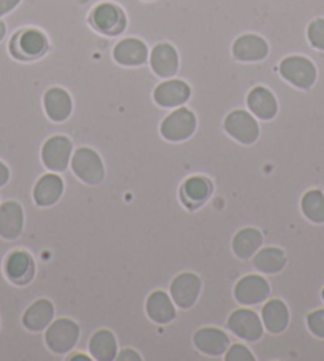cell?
Wrapping results in <instances>:
<instances>
[{"instance_id":"cell-1","label":"cell","mask_w":324,"mask_h":361,"mask_svg":"<svg viewBox=\"0 0 324 361\" xmlns=\"http://www.w3.org/2000/svg\"><path fill=\"white\" fill-rule=\"evenodd\" d=\"M72 169L80 180L89 185H99L105 177V167L99 154L91 148H78L70 161Z\"/></svg>"},{"instance_id":"cell-2","label":"cell","mask_w":324,"mask_h":361,"mask_svg":"<svg viewBox=\"0 0 324 361\" xmlns=\"http://www.w3.org/2000/svg\"><path fill=\"white\" fill-rule=\"evenodd\" d=\"M80 338V328L68 319L56 320L46 331V345L54 353H67L77 345Z\"/></svg>"},{"instance_id":"cell-3","label":"cell","mask_w":324,"mask_h":361,"mask_svg":"<svg viewBox=\"0 0 324 361\" xmlns=\"http://www.w3.org/2000/svg\"><path fill=\"white\" fill-rule=\"evenodd\" d=\"M280 73L297 88L307 90L316 80V68L313 62L302 56H289L280 64Z\"/></svg>"},{"instance_id":"cell-4","label":"cell","mask_w":324,"mask_h":361,"mask_svg":"<svg viewBox=\"0 0 324 361\" xmlns=\"http://www.w3.org/2000/svg\"><path fill=\"white\" fill-rule=\"evenodd\" d=\"M196 116L188 109H177L166 118L161 124V134L164 139L170 142L186 140L194 134L196 130Z\"/></svg>"},{"instance_id":"cell-5","label":"cell","mask_w":324,"mask_h":361,"mask_svg":"<svg viewBox=\"0 0 324 361\" xmlns=\"http://www.w3.org/2000/svg\"><path fill=\"white\" fill-rule=\"evenodd\" d=\"M226 133L245 145H251L259 135V126L254 118L245 110H234L224 120Z\"/></svg>"},{"instance_id":"cell-6","label":"cell","mask_w":324,"mask_h":361,"mask_svg":"<svg viewBox=\"0 0 324 361\" xmlns=\"http://www.w3.org/2000/svg\"><path fill=\"white\" fill-rule=\"evenodd\" d=\"M43 163L49 171L64 172L72 158V142L66 135H54L49 139L42 150Z\"/></svg>"},{"instance_id":"cell-7","label":"cell","mask_w":324,"mask_h":361,"mask_svg":"<svg viewBox=\"0 0 324 361\" xmlns=\"http://www.w3.org/2000/svg\"><path fill=\"white\" fill-rule=\"evenodd\" d=\"M235 300L245 306H254L266 301L270 295V286L261 276H245L235 285Z\"/></svg>"},{"instance_id":"cell-8","label":"cell","mask_w":324,"mask_h":361,"mask_svg":"<svg viewBox=\"0 0 324 361\" xmlns=\"http://www.w3.org/2000/svg\"><path fill=\"white\" fill-rule=\"evenodd\" d=\"M201 279L196 274L185 272L175 277L170 285V295L172 300L175 301L178 307L189 309L196 304L199 295H201Z\"/></svg>"},{"instance_id":"cell-9","label":"cell","mask_w":324,"mask_h":361,"mask_svg":"<svg viewBox=\"0 0 324 361\" xmlns=\"http://www.w3.org/2000/svg\"><path fill=\"white\" fill-rule=\"evenodd\" d=\"M228 328L235 336L245 341H258L263 336V323L261 319L250 309H239L229 317Z\"/></svg>"},{"instance_id":"cell-10","label":"cell","mask_w":324,"mask_h":361,"mask_svg":"<svg viewBox=\"0 0 324 361\" xmlns=\"http://www.w3.org/2000/svg\"><path fill=\"white\" fill-rule=\"evenodd\" d=\"M48 48V40L40 30L27 29L24 32L18 34L13 42H11V49L13 54L23 59H32L39 58Z\"/></svg>"},{"instance_id":"cell-11","label":"cell","mask_w":324,"mask_h":361,"mask_svg":"<svg viewBox=\"0 0 324 361\" xmlns=\"http://www.w3.org/2000/svg\"><path fill=\"white\" fill-rule=\"evenodd\" d=\"M94 26L101 30V32L107 35H116L120 34L126 27V16H124L123 10L116 7L113 4H101L94 8L91 16Z\"/></svg>"},{"instance_id":"cell-12","label":"cell","mask_w":324,"mask_h":361,"mask_svg":"<svg viewBox=\"0 0 324 361\" xmlns=\"http://www.w3.org/2000/svg\"><path fill=\"white\" fill-rule=\"evenodd\" d=\"M232 53L235 59L243 61V62H256L263 61L269 54V45L267 42L259 35L247 34L239 37L234 42Z\"/></svg>"},{"instance_id":"cell-13","label":"cell","mask_w":324,"mask_h":361,"mask_svg":"<svg viewBox=\"0 0 324 361\" xmlns=\"http://www.w3.org/2000/svg\"><path fill=\"white\" fill-rule=\"evenodd\" d=\"M191 96V88L188 83L182 82V80H169V82L161 83L158 88L154 90V101L158 102L161 107L172 109L183 105Z\"/></svg>"},{"instance_id":"cell-14","label":"cell","mask_w":324,"mask_h":361,"mask_svg":"<svg viewBox=\"0 0 324 361\" xmlns=\"http://www.w3.org/2000/svg\"><path fill=\"white\" fill-rule=\"evenodd\" d=\"M149 64L156 75L162 78L173 77L178 71V54L177 49L169 43H159L156 45L149 56Z\"/></svg>"},{"instance_id":"cell-15","label":"cell","mask_w":324,"mask_h":361,"mask_svg":"<svg viewBox=\"0 0 324 361\" xmlns=\"http://www.w3.org/2000/svg\"><path fill=\"white\" fill-rule=\"evenodd\" d=\"M24 212L18 202H5L0 205V238L13 240L23 233Z\"/></svg>"},{"instance_id":"cell-16","label":"cell","mask_w":324,"mask_h":361,"mask_svg":"<svg viewBox=\"0 0 324 361\" xmlns=\"http://www.w3.org/2000/svg\"><path fill=\"white\" fill-rule=\"evenodd\" d=\"M194 345L205 355L220 357L229 347V338L218 328H202L194 334Z\"/></svg>"},{"instance_id":"cell-17","label":"cell","mask_w":324,"mask_h":361,"mask_svg":"<svg viewBox=\"0 0 324 361\" xmlns=\"http://www.w3.org/2000/svg\"><path fill=\"white\" fill-rule=\"evenodd\" d=\"M113 58L123 66H142L148 59V48L139 39H124L115 47Z\"/></svg>"},{"instance_id":"cell-18","label":"cell","mask_w":324,"mask_h":361,"mask_svg":"<svg viewBox=\"0 0 324 361\" xmlns=\"http://www.w3.org/2000/svg\"><path fill=\"white\" fill-rule=\"evenodd\" d=\"M5 271H7V276L11 282L18 285H26L34 277V259L27 252H13L7 259Z\"/></svg>"},{"instance_id":"cell-19","label":"cell","mask_w":324,"mask_h":361,"mask_svg":"<svg viewBox=\"0 0 324 361\" xmlns=\"http://www.w3.org/2000/svg\"><path fill=\"white\" fill-rule=\"evenodd\" d=\"M248 107H250L251 114L256 115L261 120H272L278 111V104L275 96L264 88V86H258L250 91L247 99Z\"/></svg>"},{"instance_id":"cell-20","label":"cell","mask_w":324,"mask_h":361,"mask_svg":"<svg viewBox=\"0 0 324 361\" xmlns=\"http://www.w3.org/2000/svg\"><path fill=\"white\" fill-rule=\"evenodd\" d=\"M62 192H64L62 178L59 176H54V173H48V176H43L35 185V204L40 205V207H48V205H53L59 201Z\"/></svg>"},{"instance_id":"cell-21","label":"cell","mask_w":324,"mask_h":361,"mask_svg":"<svg viewBox=\"0 0 324 361\" xmlns=\"http://www.w3.org/2000/svg\"><path fill=\"white\" fill-rule=\"evenodd\" d=\"M45 110L53 121H66L72 114L70 94L62 88H51L45 92Z\"/></svg>"},{"instance_id":"cell-22","label":"cell","mask_w":324,"mask_h":361,"mask_svg":"<svg viewBox=\"0 0 324 361\" xmlns=\"http://www.w3.org/2000/svg\"><path fill=\"white\" fill-rule=\"evenodd\" d=\"M147 314L149 315V319L154 323H159V325L170 323L177 315L169 295L159 290L149 295L147 301Z\"/></svg>"},{"instance_id":"cell-23","label":"cell","mask_w":324,"mask_h":361,"mask_svg":"<svg viewBox=\"0 0 324 361\" xmlns=\"http://www.w3.org/2000/svg\"><path fill=\"white\" fill-rule=\"evenodd\" d=\"M53 304L48 300H40L35 301L32 306L26 310V314L23 317V323L24 326L30 329V331H42V329L48 328L49 323L53 322Z\"/></svg>"},{"instance_id":"cell-24","label":"cell","mask_w":324,"mask_h":361,"mask_svg":"<svg viewBox=\"0 0 324 361\" xmlns=\"http://www.w3.org/2000/svg\"><path fill=\"white\" fill-rule=\"evenodd\" d=\"M263 320L267 331L272 334L282 333L289 322L288 307L283 301L272 300L263 307Z\"/></svg>"},{"instance_id":"cell-25","label":"cell","mask_w":324,"mask_h":361,"mask_svg":"<svg viewBox=\"0 0 324 361\" xmlns=\"http://www.w3.org/2000/svg\"><path fill=\"white\" fill-rule=\"evenodd\" d=\"M263 245V234L254 228H245L235 234L232 240V248L237 257L242 259L251 258Z\"/></svg>"},{"instance_id":"cell-26","label":"cell","mask_w":324,"mask_h":361,"mask_svg":"<svg viewBox=\"0 0 324 361\" xmlns=\"http://www.w3.org/2000/svg\"><path fill=\"white\" fill-rule=\"evenodd\" d=\"M89 352L92 358L97 361H111L116 358L118 348H116V339L107 329H101L97 331L89 342Z\"/></svg>"},{"instance_id":"cell-27","label":"cell","mask_w":324,"mask_h":361,"mask_svg":"<svg viewBox=\"0 0 324 361\" xmlns=\"http://www.w3.org/2000/svg\"><path fill=\"white\" fill-rule=\"evenodd\" d=\"M211 195V183L204 177H191L183 185V199L191 207L204 204Z\"/></svg>"},{"instance_id":"cell-28","label":"cell","mask_w":324,"mask_h":361,"mask_svg":"<svg viewBox=\"0 0 324 361\" xmlns=\"http://www.w3.org/2000/svg\"><path fill=\"white\" fill-rule=\"evenodd\" d=\"M253 264L258 271L264 274H277L285 267L286 257L280 248H263V250L256 253Z\"/></svg>"},{"instance_id":"cell-29","label":"cell","mask_w":324,"mask_h":361,"mask_svg":"<svg viewBox=\"0 0 324 361\" xmlns=\"http://www.w3.org/2000/svg\"><path fill=\"white\" fill-rule=\"evenodd\" d=\"M302 210L309 220L315 223L324 221V195L321 191H309L302 199Z\"/></svg>"},{"instance_id":"cell-30","label":"cell","mask_w":324,"mask_h":361,"mask_svg":"<svg viewBox=\"0 0 324 361\" xmlns=\"http://www.w3.org/2000/svg\"><path fill=\"white\" fill-rule=\"evenodd\" d=\"M309 40L318 49H324V20H315L309 26Z\"/></svg>"},{"instance_id":"cell-31","label":"cell","mask_w":324,"mask_h":361,"mask_svg":"<svg viewBox=\"0 0 324 361\" xmlns=\"http://www.w3.org/2000/svg\"><path fill=\"white\" fill-rule=\"evenodd\" d=\"M307 323H309V328L311 333L318 336V338H324V309L310 314L307 319Z\"/></svg>"},{"instance_id":"cell-32","label":"cell","mask_w":324,"mask_h":361,"mask_svg":"<svg viewBox=\"0 0 324 361\" xmlns=\"http://www.w3.org/2000/svg\"><path fill=\"white\" fill-rule=\"evenodd\" d=\"M226 360L228 361H253L254 357L245 345L235 344L229 348V352L226 353Z\"/></svg>"},{"instance_id":"cell-33","label":"cell","mask_w":324,"mask_h":361,"mask_svg":"<svg viewBox=\"0 0 324 361\" xmlns=\"http://www.w3.org/2000/svg\"><path fill=\"white\" fill-rule=\"evenodd\" d=\"M18 4H20V0H0V15L10 13Z\"/></svg>"},{"instance_id":"cell-34","label":"cell","mask_w":324,"mask_h":361,"mask_svg":"<svg viewBox=\"0 0 324 361\" xmlns=\"http://www.w3.org/2000/svg\"><path fill=\"white\" fill-rule=\"evenodd\" d=\"M8 178H10L8 167L5 166L4 163H0V186H4L5 183H7Z\"/></svg>"},{"instance_id":"cell-35","label":"cell","mask_w":324,"mask_h":361,"mask_svg":"<svg viewBox=\"0 0 324 361\" xmlns=\"http://www.w3.org/2000/svg\"><path fill=\"white\" fill-rule=\"evenodd\" d=\"M118 360H121V361L134 360L135 361V360H140V357L134 350H123L121 355H118Z\"/></svg>"},{"instance_id":"cell-36","label":"cell","mask_w":324,"mask_h":361,"mask_svg":"<svg viewBox=\"0 0 324 361\" xmlns=\"http://www.w3.org/2000/svg\"><path fill=\"white\" fill-rule=\"evenodd\" d=\"M5 30H7V29H5V24H4V21H0V40L4 39V35H5Z\"/></svg>"},{"instance_id":"cell-37","label":"cell","mask_w":324,"mask_h":361,"mask_svg":"<svg viewBox=\"0 0 324 361\" xmlns=\"http://www.w3.org/2000/svg\"><path fill=\"white\" fill-rule=\"evenodd\" d=\"M72 360H88V357H72Z\"/></svg>"},{"instance_id":"cell-38","label":"cell","mask_w":324,"mask_h":361,"mask_svg":"<svg viewBox=\"0 0 324 361\" xmlns=\"http://www.w3.org/2000/svg\"><path fill=\"white\" fill-rule=\"evenodd\" d=\"M323 300H324V290H323Z\"/></svg>"}]
</instances>
